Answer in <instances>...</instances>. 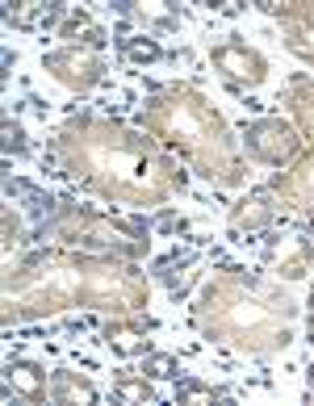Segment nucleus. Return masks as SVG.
<instances>
[{
	"instance_id": "nucleus-1",
	"label": "nucleus",
	"mask_w": 314,
	"mask_h": 406,
	"mask_svg": "<svg viewBox=\"0 0 314 406\" xmlns=\"http://www.w3.org/2000/svg\"><path fill=\"white\" fill-rule=\"evenodd\" d=\"M248 143H251V151L255 156H264V159H281L293 151V138H289V130H285L281 122H264V126H255L248 134Z\"/></svg>"
},
{
	"instance_id": "nucleus-5",
	"label": "nucleus",
	"mask_w": 314,
	"mask_h": 406,
	"mask_svg": "<svg viewBox=\"0 0 314 406\" xmlns=\"http://www.w3.org/2000/svg\"><path fill=\"white\" fill-rule=\"evenodd\" d=\"M59 394H63V398H80V402H93V390H84V385H71L67 377H59Z\"/></svg>"
},
{
	"instance_id": "nucleus-2",
	"label": "nucleus",
	"mask_w": 314,
	"mask_h": 406,
	"mask_svg": "<svg viewBox=\"0 0 314 406\" xmlns=\"http://www.w3.org/2000/svg\"><path fill=\"white\" fill-rule=\"evenodd\" d=\"M9 381H17L26 394H38V390L46 385V377H38V369H30V365H17V369H9Z\"/></svg>"
},
{
	"instance_id": "nucleus-3",
	"label": "nucleus",
	"mask_w": 314,
	"mask_h": 406,
	"mask_svg": "<svg viewBox=\"0 0 314 406\" xmlns=\"http://www.w3.org/2000/svg\"><path fill=\"white\" fill-rule=\"evenodd\" d=\"M126 55H134V59H159V46L156 42H151V38H147V42H143V38H130V42H126Z\"/></svg>"
},
{
	"instance_id": "nucleus-6",
	"label": "nucleus",
	"mask_w": 314,
	"mask_h": 406,
	"mask_svg": "<svg viewBox=\"0 0 314 406\" xmlns=\"http://www.w3.org/2000/svg\"><path fill=\"white\" fill-rule=\"evenodd\" d=\"M147 369H151V377H172L176 365H172V356H151V360H147Z\"/></svg>"
},
{
	"instance_id": "nucleus-4",
	"label": "nucleus",
	"mask_w": 314,
	"mask_h": 406,
	"mask_svg": "<svg viewBox=\"0 0 314 406\" xmlns=\"http://www.w3.org/2000/svg\"><path fill=\"white\" fill-rule=\"evenodd\" d=\"M181 398H193V402H210V398H214V390H206V385H197V381H181Z\"/></svg>"
}]
</instances>
